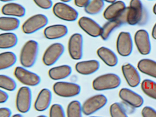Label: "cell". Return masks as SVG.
<instances>
[{
	"mask_svg": "<svg viewBox=\"0 0 156 117\" xmlns=\"http://www.w3.org/2000/svg\"><path fill=\"white\" fill-rule=\"evenodd\" d=\"M147 14L140 0H130L129 6L127 8L126 23L129 25L145 23Z\"/></svg>",
	"mask_w": 156,
	"mask_h": 117,
	"instance_id": "1",
	"label": "cell"
},
{
	"mask_svg": "<svg viewBox=\"0 0 156 117\" xmlns=\"http://www.w3.org/2000/svg\"><path fill=\"white\" fill-rule=\"evenodd\" d=\"M39 49V44L35 40H29L24 44L20 55V62L23 67L30 68L34 66Z\"/></svg>",
	"mask_w": 156,
	"mask_h": 117,
	"instance_id": "2",
	"label": "cell"
},
{
	"mask_svg": "<svg viewBox=\"0 0 156 117\" xmlns=\"http://www.w3.org/2000/svg\"><path fill=\"white\" fill-rule=\"evenodd\" d=\"M121 83L120 78L115 73H107L98 76L93 82V87L97 91L109 90L117 88Z\"/></svg>",
	"mask_w": 156,
	"mask_h": 117,
	"instance_id": "3",
	"label": "cell"
},
{
	"mask_svg": "<svg viewBox=\"0 0 156 117\" xmlns=\"http://www.w3.org/2000/svg\"><path fill=\"white\" fill-rule=\"evenodd\" d=\"M54 14L61 20L74 22L78 18V12L72 6L63 2L56 3L53 7Z\"/></svg>",
	"mask_w": 156,
	"mask_h": 117,
	"instance_id": "4",
	"label": "cell"
},
{
	"mask_svg": "<svg viewBox=\"0 0 156 117\" xmlns=\"http://www.w3.org/2000/svg\"><path fill=\"white\" fill-rule=\"evenodd\" d=\"M48 23V17L42 14L34 15L28 18L23 24L24 34H30L45 27Z\"/></svg>",
	"mask_w": 156,
	"mask_h": 117,
	"instance_id": "5",
	"label": "cell"
},
{
	"mask_svg": "<svg viewBox=\"0 0 156 117\" xmlns=\"http://www.w3.org/2000/svg\"><path fill=\"white\" fill-rule=\"evenodd\" d=\"M108 102V99L103 94H98L90 97L85 101L82 105L84 114L87 116L92 115L105 107Z\"/></svg>",
	"mask_w": 156,
	"mask_h": 117,
	"instance_id": "6",
	"label": "cell"
},
{
	"mask_svg": "<svg viewBox=\"0 0 156 117\" xmlns=\"http://www.w3.org/2000/svg\"><path fill=\"white\" fill-rule=\"evenodd\" d=\"M53 89L57 96L63 98H72L80 94L81 88L76 83L59 81L55 83Z\"/></svg>",
	"mask_w": 156,
	"mask_h": 117,
	"instance_id": "7",
	"label": "cell"
},
{
	"mask_svg": "<svg viewBox=\"0 0 156 117\" xmlns=\"http://www.w3.org/2000/svg\"><path fill=\"white\" fill-rule=\"evenodd\" d=\"M116 50L119 55L127 57L132 53L133 42L132 37L129 32H121L117 38Z\"/></svg>",
	"mask_w": 156,
	"mask_h": 117,
	"instance_id": "8",
	"label": "cell"
},
{
	"mask_svg": "<svg viewBox=\"0 0 156 117\" xmlns=\"http://www.w3.org/2000/svg\"><path fill=\"white\" fill-rule=\"evenodd\" d=\"M32 102V91L28 87L20 88L16 97L17 110L21 113L28 112L30 109Z\"/></svg>",
	"mask_w": 156,
	"mask_h": 117,
	"instance_id": "9",
	"label": "cell"
},
{
	"mask_svg": "<svg viewBox=\"0 0 156 117\" xmlns=\"http://www.w3.org/2000/svg\"><path fill=\"white\" fill-rule=\"evenodd\" d=\"M64 46L60 43H55L49 46L43 56V62L46 66L54 65L63 54Z\"/></svg>",
	"mask_w": 156,
	"mask_h": 117,
	"instance_id": "10",
	"label": "cell"
},
{
	"mask_svg": "<svg viewBox=\"0 0 156 117\" xmlns=\"http://www.w3.org/2000/svg\"><path fill=\"white\" fill-rule=\"evenodd\" d=\"M14 75L21 83L26 86L35 87L39 85L41 81L40 76L29 71L25 67H17L14 70Z\"/></svg>",
	"mask_w": 156,
	"mask_h": 117,
	"instance_id": "11",
	"label": "cell"
},
{
	"mask_svg": "<svg viewBox=\"0 0 156 117\" xmlns=\"http://www.w3.org/2000/svg\"><path fill=\"white\" fill-rule=\"evenodd\" d=\"M134 42L140 54L147 55L151 53V43L149 34L147 30L141 29L135 33Z\"/></svg>",
	"mask_w": 156,
	"mask_h": 117,
	"instance_id": "12",
	"label": "cell"
},
{
	"mask_svg": "<svg viewBox=\"0 0 156 117\" xmlns=\"http://www.w3.org/2000/svg\"><path fill=\"white\" fill-rule=\"evenodd\" d=\"M83 38L79 33H75L71 36L68 41V52L70 57L74 60L81 59L83 56Z\"/></svg>",
	"mask_w": 156,
	"mask_h": 117,
	"instance_id": "13",
	"label": "cell"
},
{
	"mask_svg": "<svg viewBox=\"0 0 156 117\" xmlns=\"http://www.w3.org/2000/svg\"><path fill=\"white\" fill-rule=\"evenodd\" d=\"M120 98L134 108H139L143 105V98L136 92L127 88H123L119 93Z\"/></svg>",
	"mask_w": 156,
	"mask_h": 117,
	"instance_id": "14",
	"label": "cell"
},
{
	"mask_svg": "<svg viewBox=\"0 0 156 117\" xmlns=\"http://www.w3.org/2000/svg\"><path fill=\"white\" fill-rule=\"evenodd\" d=\"M78 25L87 34L92 37L100 36L102 27L95 21L87 16H83L78 20Z\"/></svg>",
	"mask_w": 156,
	"mask_h": 117,
	"instance_id": "15",
	"label": "cell"
},
{
	"mask_svg": "<svg viewBox=\"0 0 156 117\" xmlns=\"http://www.w3.org/2000/svg\"><path fill=\"white\" fill-rule=\"evenodd\" d=\"M126 9V6L124 2L117 1L107 7L104 11L103 16L108 21L119 19L125 13Z\"/></svg>",
	"mask_w": 156,
	"mask_h": 117,
	"instance_id": "16",
	"label": "cell"
},
{
	"mask_svg": "<svg viewBox=\"0 0 156 117\" xmlns=\"http://www.w3.org/2000/svg\"><path fill=\"white\" fill-rule=\"evenodd\" d=\"M122 74L127 83L131 87H138L141 82V78L138 71L130 63H126L122 66Z\"/></svg>",
	"mask_w": 156,
	"mask_h": 117,
	"instance_id": "17",
	"label": "cell"
},
{
	"mask_svg": "<svg viewBox=\"0 0 156 117\" xmlns=\"http://www.w3.org/2000/svg\"><path fill=\"white\" fill-rule=\"evenodd\" d=\"M51 100V90L47 88L43 89L39 92L34 102V108L39 112L44 111L49 108Z\"/></svg>",
	"mask_w": 156,
	"mask_h": 117,
	"instance_id": "18",
	"label": "cell"
},
{
	"mask_svg": "<svg viewBox=\"0 0 156 117\" xmlns=\"http://www.w3.org/2000/svg\"><path fill=\"white\" fill-rule=\"evenodd\" d=\"M68 29L65 25L55 24L49 26L44 29V34L47 39H59L68 34Z\"/></svg>",
	"mask_w": 156,
	"mask_h": 117,
	"instance_id": "19",
	"label": "cell"
},
{
	"mask_svg": "<svg viewBox=\"0 0 156 117\" xmlns=\"http://www.w3.org/2000/svg\"><path fill=\"white\" fill-rule=\"evenodd\" d=\"M100 67V63L98 60H89L80 61L75 65L76 71L83 75H89L97 71Z\"/></svg>",
	"mask_w": 156,
	"mask_h": 117,
	"instance_id": "20",
	"label": "cell"
},
{
	"mask_svg": "<svg viewBox=\"0 0 156 117\" xmlns=\"http://www.w3.org/2000/svg\"><path fill=\"white\" fill-rule=\"evenodd\" d=\"M98 57L109 67L115 66L118 63V58L115 53L108 48L101 47L97 51Z\"/></svg>",
	"mask_w": 156,
	"mask_h": 117,
	"instance_id": "21",
	"label": "cell"
},
{
	"mask_svg": "<svg viewBox=\"0 0 156 117\" xmlns=\"http://www.w3.org/2000/svg\"><path fill=\"white\" fill-rule=\"evenodd\" d=\"M2 12L7 16L21 17L25 16L26 9L20 4L9 2L2 6Z\"/></svg>",
	"mask_w": 156,
	"mask_h": 117,
	"instance_id": "22",
	"label": "cell"
},
{
	"mask_svg": "<svg viewBox=\"0 0 156 117\" xmlns=\"http://www.w3.org/2000/svg\"><path fill=\"white\" fill-rule=\"evenodd\" d=\"M138 70L143 74L156 79V61L150 58H142L137 64Z\"/></svg>",
	"mask_w": 156,
	"mask_h": 117,
	"instance_id": "23",
	"label": "cell"
},
{
	"mask_svg": "<svg viewBox=\"0 0 156 117\" xmlns=\"http://www.w3.org/2000/svg\"><path fill=\"white\" fill-rule=\"evenodd\" d=\"M72 69L68 65H62L52 68L48 72L50 78L57 80L64 79L71 75Z\"/></svg>",
	"mask_w": 156,
	"mask_h": 117,
	"instance_id": "24",
	"label": "cell"
},
{
	"mask_svg": "<svg viewBox=\"0 0 156 117\" xmlns=\"http://www.w3.org/2000/svg\"><path fill=\"white\" fill-rule=\"evenodd\" d=\"M20 22L18 18L12 16H2L0 18V29L3 31H12L19 28Z\"/></svg>",
	"mask_w": 156,
	"mask_h": 117,
	"instance_id": "25",
	"label": "cell"
},
{
	"mask_svg": "<svg viewBox=\"0 0 156 117\" xmlns=\"http://www.w3.org/2000/svg\"><path fill=\"white\" fill-rule=\"evenodd\" d=\"M18 38L13 33L7 32L0 34V48L8 49L12 48L17 45Z\"/></svg>",
	"mask_w": 156,
	"mask_h": 117,
	"instance_id": "26",
	"label": "cell"
},
{
	"mask_svg": "<svg viewBox=\"0 0 156 117\" xmlns=\"http://www.w3.org/2000/svg\"><path fill=\"white\" fill-rule=\"evenodd\" d=\"M123 23L120 19L109 20L102 27V31L100 37L103 40H106L110 36L111 33L115 29L121 26Z\"/></svg>",
	"mask_w": 156,
	"mask_h": 117,
	"instance_id": "27",
	"label": "cell"
},
{
	"mask_svg": "<svg viewBox=\"0 0 156 117\" xmlns=\"http://www.w3.org/2000/svg\"><path fill=\"white\" fill-rule=\"evenodd\" d=\"M17 57L15 53L8 51L0 54V69L4 70L15 65Z\"/></svg>",
	"mask_w": 156,
	"mask_h": 117,
	"instance_id": "28",
	"label": "cell"
},
{
	"mask_svg": "<svg viewBox=\"0 0 156 117\" xmlns=\"http://www.w3.org/2000/svg\"><path fill=\"white\" fill-rule=\"evenodd\" d=\"M141 89L147 96L156 100V82L150 79H145L141 83Z\"/></svg>",
	"mask_w": 156,
	"mask_h": 117,
	"instance_id": "29",
	"label": "cell"
},
{
	"mask_svg": "<svg viewBox=\"0 0 156 117\" xmlns=\"http://www.w3.org/2000/svg\"><path fill=\"white\" fill-rule=\"evenodd\" d=\"M105 2L103 0H91L84 7L85 11L88 14H98L104 9Z\"/></svg>",
	"mask_w": 156,
	"mask_h": 117,
	"instance_id": "30",
	"label": "cell"
},
{
	"mask_svg": "<svg viewBox=\"0 0 156 117\" xmlns=\"http://www.w3.org/2000/svg\"><path fill=\"white\" fill-rule=\"evenodd\" d=\"M83 112L82 106L78 101H73L67 106V117H83Z\"/></svg>",
	"mask_w": 156,
	"mask_h": 117,
	"instance_id": "31",
	"label": "cell"
},
{
	"mask_svg": "<svg viewBox=\"0 0 156 117\" xmlns=\"http://www.w3.org/2000/svg\"><path fill=\"white\" fill-rule=\"evenodd\" d=\"M0 87L2 89L9 91L15 90L17 87V84L13 79L4 75H0Z\"/></svg>",
	"mask_w": 156,
	"mask_h": 117,
	"instance_id": "32",
	"label": "cell"
},
{
	"mask_svg": "<svg viewBox=\"0 0 156 117\" xmlns=\"http://www.w3.org/2000/svg\"><path fill=\"white\" fill-rule=\"evenodd\" d=\"M111 117H128L123 106L119 102L111 104L109 108Z\"/></svg>",
	"mask_w": 156,
	"mask_h": 117,
	"instance_id": "33",
	"label": "cell"
},
{
	"mask_svg": "<svg viewBox=\"0 0 156 117\" xmlns=\"http://www.w3.org/2000/svg\"><path fill=\"white\" fill-rule=\"evenodd\" d=\"M50 117H66L63 108L59 104L52 105L50 108Z\"/></svg>",
	"mask_w": 156,
	"mask_h": 117,
	"instance_id": "34",
	"label": "cell"
},
{
	"mask_svg": "<svg viewBox=\"0 0 156 117\" xmlns=\"http://www.w3.org/2000/svg\"><path fill=\"white\" fill-rule=\"evenodd\" d=\"M36 5L43 9L48 10L51 8L53 5L52 0H33Z\"/></svg>",
	"mask_w": 156,
	"mask_h": 117,
	"instance_id": "35",
	"label": "cell"
},
{
	"mask_svg": "<svg viewBox=\"0 0 156 117\" xmlns=\"http://www.w3.org/2000/svg\"><path fill=\"white\" fill-rule=\"evenodd\" d=\"M142 117H156V110L150 106H145L141 110Z\"/></svg>",
	"mask_w": 156,
	"mask_h": 117,
	"instance_id": "36",
	"label": "cell"
},
{
	"mask_svg": "<svg viewBox=\"0 0 156 117\" xmlns=\"http://www.w3.org/2000/svg\"><path fill=\"white\" fill-rule=\"evenodd\" d=\"M11 114V111L9 108H0V117H10Z\"/></svg>",
	"mask_w": 156,
	"mask_h": 117,
	"instance_id": "37",
	"label": "cell"
},
{
	"mask_svg": "<svg viewBox=\"0 0 156 117\" xmlns=\"http://www.w3.org/2000/svg\"><path fill=\"white\" fill-rule=\"evenodd\" d=\"M9 98V95L6 91L2 90H0V103H5L8 101Z\"/></svg>",
	"mask_w": 156,
	"mask_h": 117,
	"instance_id": "38",
	"label": "cell"
},
{
	"mask_svg": "<svg viewBox=\"0 0 156 117\" xmlns=\"http://www.w3.org/2000/svg\"><path fill=\"white\" fill-rule=\"evenodd\" d=\"M91 0H74L75 4L79 7H85Z\"/></svg>",
	"mask_w": 156,
	"mask_h": 117,
	"instance_id": "39",
	"label": "cell"
},
{
	"mask_svg": "<svg viewBox=\"0 0 156 117\" xmlns=\"http://www.w3.org/2000/svg\"><path fill=\"white\" fill-rule=\"evenodd\" d=\"M151 36L153 37V39L156 40V23H155L152 27V31H151Z\"/></svg>",
	"mask_w": 156,
	"mask_h": 117,
	"instance_id": "40",
	"label": "cell"
},
{
	"mask_svg": "<svg viewBox=\"0 0 156 117\" xmlns=\"http://www.w3.org/2000/svg\"><path fill=\"white\" fill-rule=\"evenodd\" d=\"M104 2H106L109 3H112L115 2L117 0H103Z\"/></svg>",
	"mask_w": 156,
	"mask_h": 117,
	"instance_id": "41",
	"label": "cell"
},
{
	"mask_svg": "<svg viewBox=\"0 0 156 117\" xmlns=\"http://www.w3.org/2000/svg\"><path fill=\"white\" fill-rule=\"evenodd\" d=\"M152 11H153V13L156 15V3L154 5V6L153 7V9H152Z\"/></svg>",
	"mask_w": 156,
	"mask_h": 117,
	"instance_id": "42",
	"label": "cell"
},
{
	"mask_svg": "<svg viewBox=\"0 0 156 117\" xmlns=\"http://www.w3.org/2000/svg\"><path fill=\"white\" fill-rule=\"evenodd\" d=\"M12 117H23V116L20 114H16L13 115Z\"/></svg>",
	"mask_w": 156,
	"mask_h": 117,
	"instance_id": "43",
	"label": "cell"
},
{
	"mask_svg": "<svg viewBox=\"0 0 156 117\" xmlns=\"http://www.w3.org/2000/svg\"><path fill=\"white\" fill-rule=\"evenodd\" d=\"M15 1V0H1V1L3 2H12V1Z\"/></svg>",
	"mask_w": 156,
	"mask_h": 117,
	"instance_id": "44",
	"label": "cell"
},
{
	"mask_svg": "<svg viewBox=\"0 0 156 117\" xmlns=\"http://www.w3.org/2000/svg\"><path fill=\"white\" fill-rule=\"evenodd\" d=\"M60 1L62 2H63L67 3L71 2L72 0H60Z\"/></svg>",
	"mask_w": 156,
	"mask_h": 117,
	"instance_id": "45",
	"label": "cell"
},
{
	"mask_svg": "<svg viewBox=\"0 0 156 117\" xmlns=\"http://www.w3.org/2000/svg\"><path fill=\"white\" fill-rule=\"evenodd\" d=\"M37 117H47V116H45V115H40V116H38Z\"/></svg>",
	"mask_w": 156,
	"mask_h": 117,
	"instance_id": "46",
	"label": "cell"
},
{
	"mask_svg": "<svg viewBox=\"0 0 156 117\" xmlns=\"http://www.w3.org/2000/svg\"><path fill=\"white\" fill-rule=\"evenodd\" d=\"M96 117V116H92V117Z\"/></svg>",
	"mask_w": 156,
	"mask_h": 117,
	"instance_id": "47",
	"label": "cell"
},
{
	"mask_svg": "<svg viewBox=\"0 0 156 117\" xmlns=\"http://www.w3.org/2000/svg\"><path fill=\"white\" fill-rule=\"evenodd\" d=\"M148 1H153V0H148Z\"/></svg>",
	"mask_w": 156,
	"mask_h": 117,
	"instance_id": "48",
	"label": "cell"
}]
</instances>
